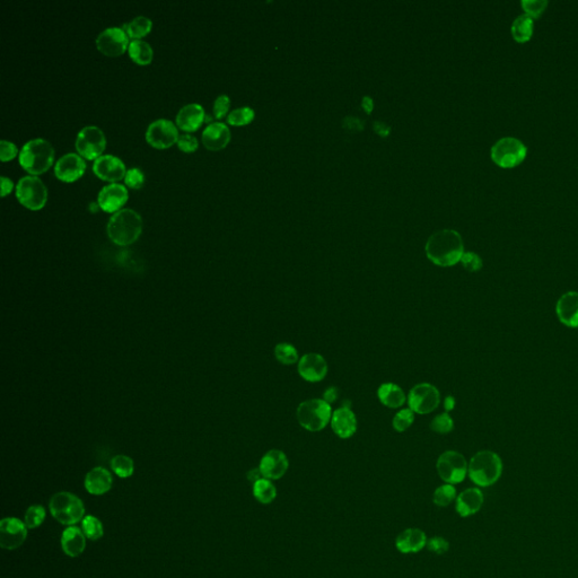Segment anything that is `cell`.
Masks as SVG:
<instances>
[{"label":"cell","instance_id":"bcb514c9","mask_svg":"<svg viewBox=\"0 0 578 578\" xmlns=\"http://www.w3.org/2000/svg\"><path fill=\"white\" fill-rule=\"evenodd\" d=\"M177 143L179 150L184 152H195L198 148V140H197L195 136H191V134H181L179 139H177Z\"/></svg>","mask_w":578,"mask_h":578},{"label":"cell","instance_id":"4316f807","mask_svg":"<svg viewBox=\"0 0 578 578\" xmlns=\"http://www.w3.org/2000/svg\"><path fill=\"white\" fill-rule=\"evenodd\" d=\"M86 538L80 527H68L61 536V548L69 557H78L85 550Z\"/></svg>","mask_w":578,"mask_h":578},{"label":"cell","instance_id":"c3c4849f","mask_svg":"<svg viewBox=\"0 0 578 578\" xmlns=\"http://www.w3.org/2000/svg\"><path fill=\"white\" fill-rule=\"evenodd\" d=\"M339 391L338 389L335 387H330L326 389V392L323 394V400L324 401L328 402L329 405H332L333 402L337 401L339 396Z\"/></svg>","mask_w":578,"mask_h":578},{"label":"cell","instance_id":"b9f144b4","mask_svg":"<svg viewBox=\"0 0 578 578\" xmlns=\"http://www.w3.org/2000/svg\"><path fill=\"white\" fill-rule=\"evenodd\" d=\"M461 263H462L463 268L466 269L468 272H477L482 268V260L480 256L475 252H464L462 258H461Z\"/></svg>","mask_w":578,"mask_h":578},{"label":"cell","instance_id":"d590c367","mask_svg":"<svg viewBox=\"0 0 578 578\" xmlns=\"http://www.w3.org/2000/svg\"><path fill=\"white\" fill-rule=\"evenodd\" d=\"M457 489L453 484H445L436 488L432 495V502L439 507H446L457 499Z\"/></svg>","mask_w":578,"mask_h":578},{"label":"cell","instance_id":"f5cc1de1","mask_svg":"<svg viewBox=\"0 0 578 578\" xmlns=\"http://www.w3.org/2000/svg\"><path fill=\"white\" fill-rule=\"evenodd\" d=\"M347 122L348 125H344L346 128L348 129H353V130H357V127L362 129V122L359 121V120L353 119V118H346L344 119V123Z\"/></svg>","mask_w":578,"mask_h":578},{"label":"cell","instance_id":"ffe728a7","mask_svg":"<svg viewBox=\"0 0 578 578\" xmlns=\"http://www.w3.org/2000/svg\"><path fill=\"white\" fill-rule=\"evenodd\" d=\"M331 428L340 439H350L357 430V418L350 405H344L332 412Z\"/></svg>","mask_w":578,"mask_h":578},{"label":"cell","instance_id":"44dd1931","mask_svg":"<svg viewBox=\"0 0 578 578\" xmlns=\"http://www.w3.org/2000/svg\"><path fill=\"white\" fill-rule=\"evenodd\" d=\"M560 322L569 328H578V292H565L556 305Z\"/></svg>","mask_w":578,"mask_h":578},{"label":"cell","instance_id":"f6af8a7d","mask_svg":"<svg viewBox=\"0 0 578 578\" xmlns=\"http://www.w3.org/2000/svg\"><path fill=\"white\" fill-rule=\"evenodd\" d=\"M229 105H231V100H229L227 95H220L215 100L213 103V116L217 119H222L226 116V113L229 112Z\"/></svg>","mask_w":578,"mask_h":578},{"label":"cell","instance_id":"83f0119b","mask_svg":"<svg viewBox=\"0 0 578 578\" xmlns=\"http://www.w3.org/2000/svg\"><path fill=\"white\" fill-rule=\"evenodd\" d=\"M378 400L387 408H400L407 401L403 389L394 383H383L378 389Z\"/></svg>","mask_w":578,"mask_h":578},{"label":"cell","instance_id":"f1b7e54d","mask_svg":"<svg viewBox=\"0 0 578 578\" xmlns=\"http://www.w3.org/2000/svg\"><path fill=\"white\" fill-rule=\"evenodd\" d=\"M534 21L527 14L518 16L511 24V37L516 42L525 43L532 37Z\"/></svg>","mask_w":578,"mask_h":578},{"label":"cell","instance_id":"4dcf8cb0","mask_svg":"<svg viewBox=\"0 0 578 578\" xmlns=\"http://www.w3.org/2000/svg\"><path fill=\"white\" fill-rule=\"evenodd\" d=\"M253 496L261 504H270L277 497V489L269 479L262 478L253 484Z\"/></svg>","mask_w":578,"mask_h":578},{"label":"cell","instance_id":"f907efd6","mask_svg":"<svg viewBox=\"0 0 578 578\" xmlns=\"http://www.w3.org/2000/svg\"><path fill=\"white\" fill-rule=\"evenodd\" d=\"M374 129L382 137H387L389 132V127H387L383 122H375Z\"/></svg>","mask_w":578,"mask_h":578},{"label":"cell","instance_id":"d6a6232c","mask_svg":"<svg viewBox=\"0 0 578 578\" xmlns=\"http://www.w3.org/2000/svg\"><path fill=\"white\" fill-rule=\"evenodd\" d=\"M111 468L120 478H129L134 475V459L123 454H119L111 459Z\"/></svg>","mask_w":578,"mask_h":578},{"label":"cell","instance_id":"5b68a950","mask_svg":"<svg viewBox=\"0 0 578 578\" xmlns=\"http://www.w3.org/2000/svg\"><path fill=\"white\" fill-rule=\"evenodd\" d=\"M49 509L53 518L66 527H73L85 518L82 499L68 491L55 493L50 499Z\"/></svg>","mask_w":578,"mask_h":578},{"label":"cell","instance_id":"e0dca14e","mask_svg":"<svg viewBox=\"0 0 578 578\" xmlns=\"http://www.w3.org/2000/svg\"><path fill=\"white\" fill-rule=\"evenodd\" d=\"M288 466V459L283 450H270L262 457L259 468L263 478L278 480L285 475Z\"/></svg>","mask_w":578,"mask_h":578},{"label":"cell","instance_id":"5bb4252c","mask_svg":"<svg viewBox=\"0 0 578 578\" xmlns=\"http://www.w3.org/2000/svg\"><path fill=\"white\" fill-rule=\"evenodd\" d=\"M128 34L123 28H109L100 32L96 39L98 51L107 57H118L129 48Z\"/></svg>","mask_w":578,"mask_h":578},{"label":"cell","instance_id":"603a6c76","mask_svg":"<svg viewBox=\"0 0 578 578\" xmlns=\"http://www.w3.org/2000/svg\"><path fill=\"white\" fill-rule=\"evenodd\" d=\"M484 502V493L479 488H468L457 497L455 509L461 518H468L480 511Z\"/></svg>","mask_w":578,"mask_h":578},{"label":"cell","instance_id":"8d00e7d4","mask_svg":"<svg viewBox=\"0 0 578 578\" xmlns=\"http://www.w3.org/2000/svg\"><path fill=\"white\" fill-rule=\"evenodd\" d=\"M46 520V509L42 505H32L25 513L24 523L28 529H37Z\"/></svg>","mask_w":578,"mask_h":578},{"label":"cell","instance_id":"7bdbcfd3","mask_svg":"<svg viewBox=\"0 0 578 578\" xmlns=\"http://www.w3.org/2000/svg\"><path fill=\"white\" fill-rule=\"evenodd\" d=\"M125 183L131 189H140L145 183V174L143 170L138 168H130L127 170L125 177Z\"/></svg>","mask_w":578,"mask_h":578},{"label":"cell","instance_id":"6da1fadb","mask_svg":"<svg viewBox=\"0 0 578 578\" xmlns=\"http://www.w3.org/2000/svg\"><path fill=\"white\" fill-rule=\"evenodd\" d=\"M426 256L434 265L439 267H452L461 261L464 245L459 233L454 229H441L428 238L426 243Z\"/></svg>","mask_w":578,"mask_h":578},{"label":"cell","instance_id":"ee69618b","mask_svg":"<svg viewBox=\"0 0 578 578\" xmlns=\"http://www.w3.org/2000/svg\"><path fill=\"white\" fill-rule=\"evenodd\" d=\"M427 548L436 554H444L450 549V543L441 536H432L427 541Z\"/></svg>","mask_w":578,"mask_h":578},{"label":"cell","instance_id":"681fc988","mask_svg":"<svg viewBox=\"0 0 578 578\" xmlns=\"http://www.w3.org/2000/svg\"><path fill=\"white\" fill-rule=\"evenodd\" d=\"M0 179H1V195L5 197V195L12 192L14 184H12V179H8V177H1Z\"/></svg>","mask_w":578,"mask_h":578},{"label":"cell","instance_id":"1f68e13d","mask_svg":"<svg viewBox=\"0 0 578 578\" xmlns=\"http://www.w3.org/2000/svg\"><path fill=\"white\" fill-rule=\"evenodd\" d=\"M152 21L145 16H138L136 19L125 25V33L134 40H139L150 33L152 30Z\"/></svg>","mask_w":578,"mask_h":578},{"label":"cell","instance_id":"60d3db41","mask_svg":"<svg viewBox=\"0 0 578 578\" xmlns=\"http://www.w3.org/2000/svg\"><path fill=\"white\" fill-rule=\"evenodd\" d=\"M520 6L531 19H538L548 6V1L547 0H523L520 3Z\"/></svg>","mask_w":578,"mask_h":578},{"label":"cell","instance_id":"ac0fdd59","mask_svg":"<svg viewBox=\"0 0 578 578\" xmlns=\"http://www.w3.org/2000/svg\"><path fill=\"white\" fill-rule=\"evenodd\" d=\"M93 170L100 179L113 183L125 179L127 173L125 163L113 155H102L95 159Z\"/></svg>","mask_w":578,"mask_h":578},{"label":"cell","instance_id":"cb8c5ba5","mask_svg":"<svg viewBox=\"0 0 578 578\" xmlns=\"http://www.w3.org/2000/svg\"><path fill=\"white\" fill-rule=\"evenodd\" d=\"M426 545V533L423 529H407L396 536V547L402 554H416Z\"/></svg>","mask_w":578,"mask_h":578},{"label":"cell","instance_id":"f546056e","mask_svg":"<svg viewBox=\"0 0 578 578\" xmlns=\"http://www.w3.org/2000/svg\"><path fill=\"white\" fill-rule=\"evenodd\" d=\"M128 50L130 58L136 64H140V66H146V64H150L152 62L154 51H152L150 43L141 40H134L129 44Z\"/></svg>","mask_w":578,"mask_h":578},{"label":"cell","instance_id":"3957f363","mask_svg":"<svg viewBox=\"0 0 578 578\" xmlns=\"http://www.w3.org/2000/svg\"><path fill=\"white\" fill-rule=\"evenodd\" d=\"M502 473V459L493 450H480L468 462V478L479 487H489L496 484Z\"/></svg>","mask_w":578,"mask_h":578},{"label":"cell","instance_id":"7a4b0ae2","mask_svg":"<svg viewBox=\"0 0 578 578\" xmlns=\"http://www.w3.org/2000/svg\"><path fill=\"white\" fill-rule=\"evenodd\" d=\"M109 238L120 247H128L139 238L143 231V220L134 209L116 211L107 222Z\"/></svg>","mask_w":578,"mask_h":578},{"label":"cell","instance_id":"484cf974","mask_svg":"<svg viewBox=\"0 0 578 578\" xmlns=\"http://www.w3.org/2000/svg\"><path fill=\"white\" fill-rule=\"evenodd\" d=\"M206 119L204 107L200 104H186L179 111L177 116V125L184 131H195L199 129Z\"/></svg>","mask_w":578,"mask_h":578},{"label":"cell","instance_id":"9a60e30c","mask_svg":"<svg viewBox=\"0 0 578 578\" xmlns=\"http://www.w3.org/2000/svg\"><path fill=\"white\" fill-rule=\"evenodd\" d=\"M328 362L322 355L317 353H305L304 356L299 358V376L308 382H321L326 378L328 374Z\"/></svg>","mask_w":578,"mask_h":578},{"label":"cell","instance_id":"7c38bea8","mask_svg":"<svg viewBox=\"0 0 578 578\" xmlns=\"http://www.w3.org/2000/svg\"><path fill=\"white\" fill-rule=\"evenodd\" d=\"M179 131L173 122L168 119H159L152 122L146 131V140L150 146L164 150L168 148L179 139Z\"/></svg>","mask_w":578,"mask_h":578},{"label":"cell","instance_id":"ba28073f","mask_svg":"<svg viewBox=\"0 0 578 578\" xmlns=\"http://www.w3.org/2000/svg\"><path fill=\"white\" fill-rule=\"evenodd\" d=\"M16 197L24 207L40 210L48 199V190L42 179L35 175L21 177L16 186Z\"/></svg>","mask_w":578,"mask_h":578},{"label":"cell","instance_id":"74e56055","mask_svg":"<svg viewBox=\"0 0 578 578\" xmlns=\"http://www.w3.org/2000/svg\"><path fill=\"white\" fill-rule=\"evenodd\" d=\"M256 113L249 107H238L236 110L231 111L227 116V122L231 125H249L254 119Z\"/></svg>","mask_w":578,"mask_h":578},{"label":"cell","instance_id":"d6986e66","mask_svg":"<svg viewBox=\"0 0 578 578\" xmlns=\"http://www.w3.org/2000/svg\"><path fill=\"white\" fill-rule=\"evenodd\" d=\"M128 190L119 183H111L100 190L98 197V207L107 213L119 211L128 200Z\"/></svg>","mask_w":578,"mask_h":578},{"label":"cell","instance_id":"4fadbf2b","mask_svg":"<svg viewBox=\"0 0 578 578\" xmlns=\"http://www.w3.org/2000/svg\"><path fill=\"white\" fill-rule=\"evenodd\" d=\"M28 538V527L16 518H3L0 523V547L5 550L19 548Z\"/></svg>","mask_w":578,"mask_h":578},{"label":"cell","instance_id":"f35d334b","mask_svg":"<svg viewBox=\"0 0 578 578\" xmlns=\"http://www.w3.org/2000/svg\"><path fill=\"white\" fill-rule=\"evenodd\" d=\"M414 421V412L411 409H402L393 417V428L398 432H403L412 426Z\"/></svg>","mask_w":578,"mask_h":578},{"label":"cell","instance_id":"e575fe53","mask_svg":"<svg viewBox=\"0 0 578 578\" xmlns=\"http://www.w3.org/2000/svg\"><path fill=\"white\" fill-rule=\"evenodd\" d=\"M82 529L86 538L91 541H96L104 534L103 524L93 515H86L82 520Z\"/></svg>","mask_w":578,"mask_h":578},{"label":"cell","instance_id":"ab89813d","mask_svg":"<svg viewBox=\"0 0 578 578\" xmlns=\"http://www.w3.org/2000/svg\"><path fill=\"white\" fill-rule=\"evenodd\" d=\"M453 428L454 421L450 414H448V412H443V414H437L432 420V423H430V429H432V432L441 434V435L448 434V432L453 430Z\"/></svg>","mask_w":578,"mask_h":578},{"label":"cell","instance_id":"7402d4cb","mask_svg":"<svg viewBox=\"0 0 578 578\" xmlns=\"http://www.w3.org/2000/svg\"><path fill=\"white\" fill-rule=\"evenodd\" d=\"M231 140V131L222 122H213L202 132V143L209 150H220L227 146Z\"/></svg>","mask_w":578,"mask_h":578},{"label":"cell","instance_id":"836d02e7","mask_svg":"<svg viewBox=\"0 0 578 578\" xmlns=\"http://www.w3.org/2000/svg\"><path fill=\"white\" fill-rule=\"evenodd\" d=\"M274 357L283 365H294L299 362V351L287 342H281L274 347Z\"/></svg>","mask_w":578,"mask_h":578},{"label":"cell","instance_id":"7dc6e473","mask_svg":"<svg viewBox=\"0 0 578 578\" xmlns=\"http://www.w3.org/2000/svg\"><path fill=\"white\" fill-rule=\"evenodd\" d=\"M17 152H19V150H17L15 143L7 141V140H1V143H0V159H1V161H7L15 159Z\"/></svg>","mask_w":578,"mask_h":578},{"label":"cell","instance_id":"11a10c76","mask_svg":"<svg viewBox=\"0 0 578 578\" xmlns=\"http://www.w3.org/2000/svg\"><path fill=\"white\" fill-rule=\"evenodd\" d=\"M362 107L365 109L366 113H371L373 110V100L369 96L362 98Z\"/></svg>","mask_w":578,"mask_h":578},{"label":"cell","instance_id":"816d5d0a","mask_svg":"<svg viewBox=\"0 0 578 578\" xmlns=\"http://www.w3.org/2000/svg\"><path fill=\"white\" fill-rule=\"evenodd\" d=\"M262 478H263V475H262L259 468H252V470H249V471L247 472V479H249V481H251V482H253V484Z\"/></svg>","mask_w":578,"mask_h":578},{"label":"cell","instance_id":"8fae6325","mask_svg":"<svg viewBox=\"0 0 578 578\" xmlns=\"http://www.w3.org/2000/svg\"><path fill=\"white\" fill-rule=\"evenodd\" d=\"M107 147V138L96 125H87L77 134L76 150L86 159H98Z\"/></svg>","mask_w":578,"mask_h":578},{"label":"cell","instance_id":"db71d44e","mask_svg":"<svg viewBox=\"0 0 578 578\" xmlns=\"http://www.w3.org/2000/svg\"><path fill=\"white\" fill-rule=\"evenodd\" d=\"M454 408H455V399L452 396H446L444 400L445 411L448 412V411L453 410Z\"/></svg>","mask_w":578,"mask_h":578},{"label":"cell","instance_id":"277c9868","mask_svg":"<svg viewBox=\"0 0 578 578\" xmlns=\"http://www.w3.org/2000/svg\"><path fill=\"white\" fill-rule=\"evenodd\" d=\"M55 161V148L48 140L32 139L25 143L19 152V164L33 175L44 173Z\"/></svg>","mask_w":578,"mask_h":578},{"label":"cell","instance_id":"30bf717a","mask_svg":"<svg viewBox=\"0 0 578 578\" xmlns=\"http://www.w3.org/2000/svg\"><path fill=\"white\" fill-rule=\"evenodd\" d=\"M407 400L409 409L414 411V414H430L439 408L441 393L432 384L419 383L410 389Z\"/></svg>","mask_w":578,"mask_h":578},{"label":"cell","instance_id":"52a82bcc","mask_svg":"<svg viewBox=\"0 0 578 578\" xmlns=\"http://www.w3.org/2000/svg\"><path fill=\"white\" fill-rule=\"evenodd\" d=\"M527 150L520 139L505 137L499 139L491 148L493 163L502 168H513L527 157Z\"/></svg>","mask_w":578,"mask_h":578},{"label":"cell","instance_id":"9c48e42d","mask_svg":"<svg viewBox=\"0 0 578 578\" xmlns=\"http://www.w3.org/2000/svg\"><path fill=\"white\" fill-rule=\"evenodd\" d=\"M468 463L466 457L457 450H446L437 459L436 468L439 478L445 484H457L462 482L468 475Z\"/></svg>","mask_w":578,"mask_h":578},{"label":"cell","instance_id":"2e32d148","mask_svg":"<svg viewBox=\"0 0 578 578\" xmlns=\"http://www.w3.org/2000/svg\"><path fill=\"white\" fill-rule=\"evenodd\" d=\"M86 163L82 156L68 152L55 163V174L64 182H73L85 173Z\"/></svg>","mask_w":578,"mask_h":578},{"label":"cell","instance_id":"8992f818","mask_svg":"<svg viewBox=\"0 0 578 578\" xmlns=\"http://www.w3.org/2000/svg\"><path fill=\"white\" fill-rule=\"evenodd\" d=\"M331 405L323 399H310L301 402L296 411L299 425L308 432H319L331 421Z\"/></svg>","mask_w":578,"mask_h":578},{"label":"cell","instance_id":"d4e9b609","mask_svg":"<svg viewBox=\"0 0 578 578\" xmlns=\"http://www.w3.org/2000/svg\"><path fill=\"white\" fill-rule=\"evenodd\" d=\"M113 478L109 470L102 466L91 468L85 477V488L91 495L100 496L110 491Z\"/></svg>","mask_w":578,"mask_h":578}]
</instances>
